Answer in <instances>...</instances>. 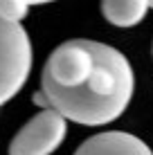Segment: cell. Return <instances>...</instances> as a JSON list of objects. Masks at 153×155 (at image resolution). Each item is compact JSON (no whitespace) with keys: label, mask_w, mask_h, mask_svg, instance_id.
Listing matches in <instances>:
<instances>
[{"label":"cell","mask_w":153,"mask_h":155,"mask_svg":"<svg viewBox=\"0 0 153 155\" xmlns=\"http://www.w3.org/2000/svg\"><path fill=\"white\" fill-rule=\"evenodd\" d=\"M92 52L95 68L86 83L79 88H59L41 81V92L34 94L36 104L81 126H104L117 119L133 99V68L122 52L106 43L92 41Z\"/></svg>","instance_id":"cell-1"},{"label":"cell","mask_w":153,"mask_h":155,"mask_svg":"<svg viewBox=\"0 0 153 155\" xmlns=\"http://www.w3.org/2000/svg\"><path fill=\"white\" fill-rule=\"evenodd\" d=\"M32 72V41L20 23L0 16V106L23 90Z\"/></svg>","instance_id":"cell-2"},{"label":"cell","mask_w":153,"mask_h":155,"mask_svg":"<svg viewBox=\"0 0 153 155\" xmlns=\"http://www.w3.org/2000/svg\"><path fill=\"white\" fill-rule=\"evenodd\" d=\"M95 68L92 41L75 38L65 41L50 54L41 81L54 83L59 88H79L88 81Z\"/></svg>","instance_id":"cell-3"},{"label":"cell","mask_w":153,"mask_h":155,"mask_svg":"<svg viewBox=\"0 0 153 155\" xmlns=\"http://www.w3.org/2000/svg\"><path fill=\"white\" fill-rule=\"evenodd\" d=\"M68 135V119L52 108H43L38 115L16 133L9 144V155H52Z\"/></svg>","instance_id":"cell-4"},{"label":"cell","mask_w":153,"mask_h":155,"mask_svg":"<svg viewBox=\"0 0 153 155\" xmlns=\"http://www.w3.org/2000/svg\"><path fill=\"white\" fill-rule=\"evenodd\" d=\"M75 155H153V151L131 133L108 130L88 137Z\"/></svg>","instance_id":"cell-5"},{"label":"cell","mask_w":153,"mask_h":155,"mask_svg":"<svg viewBox=\"0 0 153 155\" xmlns=\"http://www.w3.org/2000/svg\"><path fill=\"white\" fill-rule=\"evenodd\" d=\"M149 12V0H101V14L115 27H135Z\"/></svg>","instance_id":"cell-6"},{"label":"cell","mask_w":153,"mask_h":155,"mask_svg":"<svg viewBox=\"0 0 153 155\" xmlns=\"http://www.w3.org/2000/svg\"><path fill=\"white\" fill-rule=\"evenodd\" d=\"M27 12H29L27 0H0V16L12 23H23Z\"/></svg>","instance_id":"cell-7"},{"label":"cell","mask_w":153,"mask_h":155,"mask_svg":"<svg viewBox=\"0 0 153 155\" xmlns=\"http://www.w3.org/2000/svg\"><path fill=\"white\" fill-rule=\"evenodd\" d=\"M29 2V7L32 5H47V2H54V0H27Z\"/></svg>","instance_id":"cell-8"},{"label":"cell","mask_w":153,"mask_h":155,"mask_svg":"<svg viewBox=\"0 0 153 155\" xmlns=\"http://www.w3.org/2000/svg\"><path fill=\"white\" fill-rule=\"evenodd\" d=\"M149 7H153V0H149Z\"/></svg>","instance_id":"cell-9"}]
</instances>
